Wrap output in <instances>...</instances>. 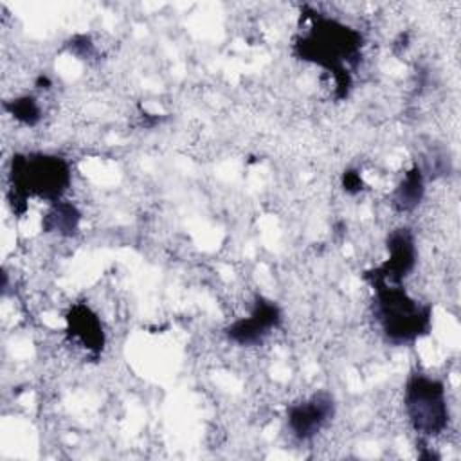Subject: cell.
I'll return each instance as SVG.
<instances>
[{
    "mask_svg": "<svg viewBox=\"0 0 461 461\" xmlns=\"http://www.w3.org/2000/svg\"><path fill=\"white\" fill-rule=\"evenodd\" d=\"M301 56L313 59L337 76L340 86L349 85V77L344 67V61L355 58L360 47V34L353 29L328 18H319L313 22L310 34L299 43Z\"/></svg>",
    "mask_w": 461,
    "mask_h": 461,
    "instance_id": "cell-1",
    "label": "cell"
},
{
    "mask_svg": "<svg viewBox=\"0 0 461 461\" xmlns=\"http://www.w3.org/2000/svg\"><path fill=\"white\" fill-rule=\"evenodd\" d=\"M360 184H362V182H360V176H358L357 173H351V171H349V173H346V175H344V185H346V189H348V191L358 189V187H360Z\"/></svg>",
    "mask_w": 461,
    "mask_h": 461,
    "instance_id": "cell-12",
    "label": "cell"
},
{
    "mask_svg": "<svg viewBox=\"0 0 461 461\" xmlns=\"http://www.w3.org/2000/svg\"><path fill=\"white\" fill-rule=\"evenodd\" d=\"M405 409L409 421L418 434H439L448 421L443 384L425 375H414L405 387Z\"/></svg>",
    "mask_w": 461,
    "mask_h": 461,
    "instance_id": "cell-3",
    "label": "cell"
},
{
    "mask_svg": "<svg viewBox=\"0 0 461 461\" xmlns=\"http://www.w3.org/2000/svg\"><path fill=\"white\" fill-rule=\"evenodd\" d=\"M389 259L373 270V283H398L414 267V243L407 229L391 232L387 240Z\"/></svg>",
    "mask_w": 461,
    "mask_h": 461,
    "instance_id": "cell-6",
    "label": "cell"
},
{
    "mask_svg": "<svg viewBox=\"0 0 461 461\" xmlns=\"http://www.w3.org/2000/svg\"><path fill=\"white\" fill-rule=\"evenodd\" d=\"M11 113L25 122V124H34L40 119V108L32 97H18L9 104Z\"/></svg>",
    "mask_w": 461,
    "mask_h": 461,
    "instance_id": "cell-11",
    "label": "cell"
},
{
    "mask_svg": "<svg viewBox=\"0 0 461 461\" xmlns=\"http://www.w3.org/2000/svg\"><path fill=\"white\" fill-rule=\"evenodd\" d=\"M376 288V315L389 340L412 342L427 333L430 326V308L418 304L403 288L387 283H373Z\"/></svg>",
    "mask_w": 461,
    "mask_h": 461,
    "instance_id": "cell-2",
    "label": "cell"
},
{
    "mask_svg": "<svg viewBox=\"0 0 461 461\" xmlns=\"http://www.w3.org/2000/svg\"><path fill=\"white\" fill-rule=\"evenodd\" d=\"M68 322H70L72 335L79 339L85 348H90V349L103 348L104 335H103L101 322L86 306H76L68 315Z\"/></svg>",
    "mask_w": 461,
    "mask_h": 461,
    "instance_id": "cell-8",
    "label": "cell"
},
{
    "mask_svg": "<svg viewBox=\"0 0 461 461\" xmlns=\"http://www.w3.org/2000/svg\"><path fill=\"white\" fill-rule=\"evenodd\" d=\"M333 398L328 393H317L288 409V427L297 439H312L333 416Z\"/></svg>",
    "mask_w": 461,
    "mask_h": 461,
    "instance_id": "cell-5",
    "label": "cell"
},
{
    "mask_svg": "<svg viewBox=\"0 0 461 461\" xmlns=\"http://www.w3.org/2000/svg\"><path fill=\"white\" fill-rule=\"evenodd\" d=\"M14 193L25 196L36 193L49 200H58L70 182L68 166L59 157L31 155L13 160Z\"/></svg>",
    "mask_w": 461,
    "mask_h": 461,
    "instance_id": "cell-4",
    "label": "cell"
},
{
    "mask_svg": "<svg viewBox=\"0 0 461 461\" xmlns=\"http://www.w3.org/2000/svg\"><path fill=\"white\" fill-rule=\"evenodd\" d=\"M423 196V176L418 167H412L405 173L403 180L394 191V203L400 211H411L420 203Z\"/></svg>",
    "mask_w": 461,
    "mask_h": 461,
    "instance_id": "cell-9",
    "label": "cell"
},
{
    "mask_svg": "<svg viewBox=\"0 0 461 461\" xmlns=\"http://www.w3.org/2000/svg\"><path fill=\"white\" fill-rule=\"evenodd\" d=\"M79 221V212L70 203H58L49 214H47V229L58 230V232H74Z\"/></svg>",
    "mask_w": 461,
    "mask_h": 461,
    "instance_id": "cell-10",
    "label": "cell"
},
{
    "mask_svg": "<svg viewBox=\"0 0 461 461\" xmlns=\"http://www.w3.org/2000/svg\"><path fill=\"white\" fill-rule=\"evenodd\" d=\"M281 321L279 308L270 303L259 299L250 312L249 317L236 321L229 330L227 335L238 344H254L261 340L272 328H276Z\"/></svg>",
    "mask_w": 461,
    "mask_h": 461,
    "instance_id": "cell-7",
    "label": "cell"
}]
</instances>
